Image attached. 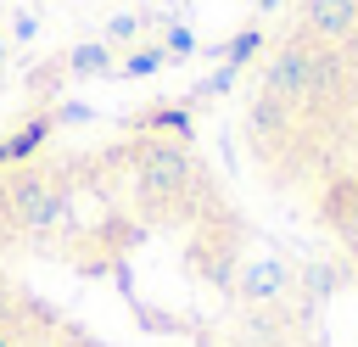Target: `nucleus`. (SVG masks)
Returning a JSON list of instances; mask_svg holds the SVG:
<instances>
[{
  "label": "nucleus",
  "instance_id": "1",
  "mask_svg": "<svg viewBox=\"0 0 358 347\" xmlns=\"http://www.w3.org/2000/svg\"><path fill=\"white\" fill-rule=\"evenodd\" d=\"M0 347H358V241L123 134L0 168Z\"/></svg>",
  "mask_w": 358,
  "mask_h": 347
},
{
  "label": "nucleus",
  "instance_id": "2",
  "mask_svg": "<svg viewBox=\"0 0 358 347\" xmlns=\"http://www.w3.org/2000/svg\"><path fill=\"white\" fill-rule=\"evenodd\" d=\"M229 140V174L268 213L358 241V0H291Z\"/></svg>",
  "mask_w": 358,
  "mask_h": 347
}]
</instances>
